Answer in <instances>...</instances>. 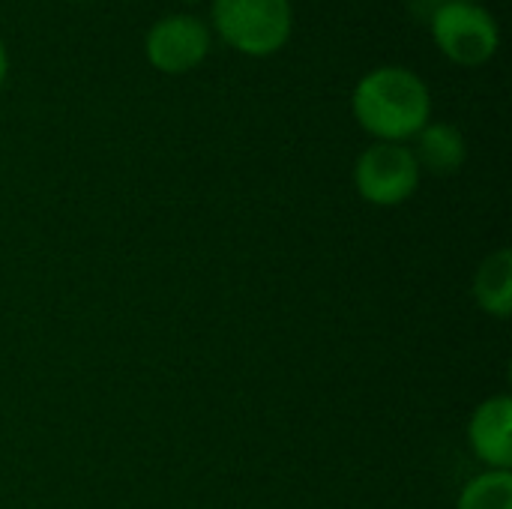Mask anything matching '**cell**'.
<instances>
[{
    "mask_svg": "<svg viewBox=\"0 0 512 509\" xmlns=\"http://www.w3.org/2000/svg\"><path fill=\"white\" fill-rule=\"evenodd\" d=\"M351 111L360 129L375 141L405 144L429 123L432 93L414 69L375 66L357 81L351 93Z\"/></svg>",
    "mask_w": 512,
    "mask_h": 509,
    "instance_id": "obj_1",
    "label": "cell"
},
{
    "mask_svg": "<svg viewBox=\"0 0 512 509\" xmlns=\"http://www.w3.org/2000/svg\"><path fill=\"white\" fill-rule=\"evenodd\" d=\"M216 36L246 57H270L291 39V0H213Z\"/></svg>",
    "mask_w": 512,
    "mask_h": 509,
    "instance_id": "obj_2",
    "label": "cell"
},
{
    "mask_svg": "<svg viewBox=\"0 0 512 509\" xmlns=\"http://www.w3.org/2000/svg\"><path fill=\"white\" fill-rule=\"evenodd\" d=\"M435 45L456 66H486L501 48V27L489 9L471 0H444L429 15Z\"/></svg>",
    "mask_w": 512,
    "mask_h": 509,
    "instance_id": "obj_3",
    "label": "cell"
},
{
    "mask_svg": "<svg viewBox=\"0 0 512 509\" xmlns=\"http://www.w3.org/2000/svg\"><path fill=\"white\" fill-rule=\"evenodd\" d=\"M420 165L408 144L372 141L354 162V186L366 204L396 207L405 204L420 186Z\"/></svg>",
    "mask_w": 512,
    "mask_h": 509,
    "instance_id": "obj_4",
    "label": "cell"
},
{
    "mask_svg": "<svg viewBox=\"0 0 512 509\" xmlns=\"http://www.w3.org/2000/svg\"><path fill=\"white\" fill-rule=\"evenodd\" d=\"M213 30L195 15H162L144 36V57L165 75H183L201 66L210 54Z\"/></svg>",
    "mask_w": 512,
    "mask_h": 509,
    "instance_id": "obj_5",
    "label": "cell"
},
{
    "mask_svg": "<svg viewBox=\"0 0 512 509\" xmlns=\"http://www.w3.org/2000/svg\"><path fill=\"white\" fill-rule=\"evenodd\" d=\"M468 441L474 456L489 471L512 468V402L510 396H492L480 402L468 420Z\"/></svg>",
    "mask_w": 512,
    "mask_h": 509,
    "instance_id": "obj_6",
    "label": "cell"
},
{
    "mask_svg": "<svg viewBox=\"0 0 512 509\" xmlns=\"http://www.w3.org/2000/svg\"><path fill=\"white\" fill-rule=\"evenodd\" d=\"M414 159L420 165V171H429V174H438V177H447V174H456L465 159H468V144H465V135L459 126L453 123H426L417 135H414Z\"/></svg>",
    "mask_w": 512,
    "mask_h": 509,
    "instance_id": "obj_7",
    "label": "cell"
},
{
    "mask_svg": "<svg viewBox=\"0 0 512 509\" xmlns=\"http://www.w3.org/2000/svg\"><path fill=\"white\" fill-rule=\"evenodd\" d=\"M474 300L483 312L495 318H510L512 309V252L498 249L477 267Z\"/></svg>",
    "mask_w": 512,
    "mask_h": 509,
    "instance_id": "obj_8",
    "label": "cell"
},
{
    "mask_svg": "<svg viewBox=\"0 0 512 509\" xmlns=\"http://www.w3.org/2000/svg\"><path fill=\"white\" fill-rule=\"evenodd\" d=\"M456 509H512V471H483L459 495Z\"/></svg>",
    "mask_w": 512,
    "mask_h": 509,
    "instance_id": "obj_9",
    "label": "cell"
},
{
    "mask_svg": "<svg viewBox=\"0 0 512 509\" xmlns=\"http://www.w3.org/2000/svg\"><path fill=\"white\" fill-rule=\"evenodd\" d=\"M6 75H9V51H6V45H3V39H0V87H3Z\"/></svg>",
    "mask_w": 512,
    "mask_h": 509,
    "instance_id": "obj_10",
    "label": "cell"
},
{
    "mask_svg": "<svg viewBox=\"0 0 512 509\" xmlns=\"http://www.w3.org/2000/svg\"><path fill=\"white\" fill-rule=\"evenodd\" d=\"M186 3H198V0H186Z\"/></svg>",
    "mask_w": 512,
    "mask_h": 509,
    "instance_id": "obj_11",
    "label": "cell"
},
{
    "mask_svg": "<svg viewBox=\"0 0 512 509\" xmlns=\"http://www.w3.org/2000/svg\"><path fill=\"white\" fill-rule=\"evenodd\" d=\"M471 3H480V0H471Z\"/></svg>",
    "mask_w": 512,
    "mask_h": 509,
    "instance_id": "obj_12",
    "label": "cell"
},
{
    "mask_svg": "<svg viewBox=\"0 0 512 509\" xmlns=\"http://www.w3.org/2000/svg\"><path fill=\"white\" fill-rule=\"evenodd\" d=\"M78 3H84V0H78Z\"/></svg>",
    "mask_w": 512,
    "mask_h": 509,
    "instance_id": "obj_13",
    "label": "cell"
}]
</instances>
